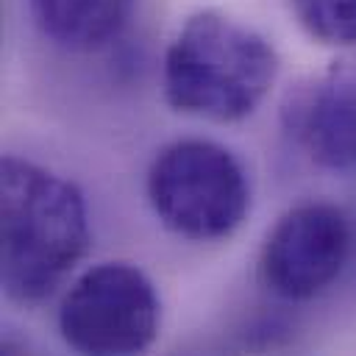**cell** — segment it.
<instances>
[{
    "instance_id": "obj_1",
    "label": "cell",
    "mask_w": 356,
    "mask_h": 356,
    "mask_svg": "<svg viewBox=\"0 0 356 356\" xmlns=\"http://www.w3.org/2000/svg\"><path fill=\"white\" fill-rule=\"evenodd\" d=\"M83 192L64 175L22 159L0 164V281L8 300L39 306L89 248Z\"/></svg>"
},
{
    "instance_id": "obj_2",
    "label": "cell",
    "mask_w": 356,
    "mask_h": 356,
    "mask_svg": "<svg viewBox=\"0 0 356 356\" xmlns=\"http://www.w3.org/2000/svg\"><path fill=\"white\" fill-rule=\"evenodd\" d=\"M278 64L261 31L225 11L200 8L181 22L164 50V100L186 117L239 122L264 103Z\"/></svg>"
},
{
    "instance_id": "obj_3",
    "label": "cell",
    "mask_w": 356,
    "mask_h": 356,
    "mask_svg": "<svg viewBox=\"0 0 356 356\" xmlns=\"http://www.w3.org/2000/svg\"><path fill=\"white\" fill-rule=\"evenodd\" d=\"M145 195L156 220L192 242L231 236L250 211V178L242 161L225 145L200 136L175 139L153 156Z\"/></svg>"
},
{
    "instance_id": "obj_4",
    "label": "cell",
    "mask_w": 356,
    "mask_h": 356,
    "mask_svg": "<svg viewBox=\"0 0 356 356\" xmlns=\"http://www.w3.org/2000/svg\"><path fill=\"white\" fill-rule=\"evenodd\" d=\"M159 325V292L131 261H100L83 270L58 306V334L78 353H142L156 342Z\"/></svg>"
},
{
    "instance_id": "obj_5",
    "label": "cell",
    "mask_w": 356,
    "mask_h": 356,
    "mask_svg": "<svg viewBox=\"0 0 356 356\" xmlns=\"http://www.w3.org/2000/svg\"><path fill=\"white\" fill-rule=\"evenodd\" d=\"M353 242V222L337 203H298L273 222L261 242L259 284L289 303L320 298L348 270Z\"/></svg>"
},
{
    "instance_id": "obj_6",
    "label": "cell",
    "mask_w": 356,
    "mask_h": 356,
    "mask_svg": "<svg viewBox=\"0 0 356 356\" xmlns=\"http://www.w3.org/2000/svg\"><path fill=\"white\" fill-rule=\"evenodd\" d=\"M286 139L320 170H356V56L295 81L278 108Z\"/></svg>"
},
{
    "instance_id": "obj_7",
    "label": "cell",
    "mask_w": 356,
    "mask_h": 356,
    "mask_svg": "<svg viewBox=\"0 0 356 356\" xmlns=\"http://www.w3.org/2000/svg\"><path fill=\"white\" fill-rule=\"evenodd\" d=\"M136 0H28L36 31L67 53H97L122 36Z\"/></svg>"
},
{
    "instance_id": "obj_8",
    "label": "cell",
    "mask_w": 356,
    "mask_h": 356,
    "mask_svg": "<svg viewBox=\"0 0 356 356\" xmlns=\"http://www.w3.org/2000/svg\"><path fill=\"white\" fill-rule=\"evenodd\" d=\"M300 28L334 47H356V0H289Z\"/></svg>"
}]
</instances>
